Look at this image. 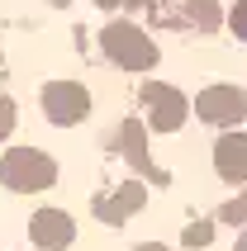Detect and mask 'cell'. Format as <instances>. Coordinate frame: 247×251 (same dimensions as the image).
<instances>
[{
	"label": "cell",
	"instance_id": "cell-1",
	"mask_svg": "<svg viewBox=\"0 0 247 251\" xmlns=\"http://www.w3.org/2000/svg\"><path fill=\"white\" fill-rule=\"evenodd\" d=\"M100 48H105V57H110L114 67H124V71H152L157 67V43H152L138 24H128V19L105 24Z\"/></svg>",
	"mask_w": 247,
	"mask_h": 251
},
{
	"label": "cell",
	"instance_id": "cell-2",
	"mask_svg": "<svg viewBox=\"0 0 247 251\" xmlns=\"http://www.w3.org/2000/svg\"><path fill=\"white\" fill-rule=\"evenodd\" d=\"M0 180L10 185L14 195H38L57 180V161L38 147H10L0 156Z\"/></svg>",
	"mask_w": 247,
	"mask_h": 251
},
{
	"label": "cell",
	"instance_id": "cell-3",
	"mask_svg": "<svg viewBox=\"0 0 247 251\" xmlns=\"http://www.w3.org/2000/svg\"><path fill=\"white\" fill-rule=\"evenodd\" d=\"M38 104L48 114V124L71 128V124H81L86 114H91V90L81 81H48L38 90Z\"/></svg>",
	"mask_w": 247,
	"mask_h": 251
},
{
	"label": "cell",
	"instance_id": "cell-4",
	"mask_svg": "<svg viewBox=\"0 0 247 251\" xmlns=\"http://www.w3.org/2000/svg\"><path fill=\"white\" fill-rule=\"evenodd\" d=\"M190 109L200 114L205 124H214V128H233L238 119L247 114V95H243V85L214 81V85H205V90L190 100Z\"/></svg>",
	"mask_w": 247,
	"mask_h": 251
},
{
	"label": "cell",
	"instance_id": "cell-5",
	"mask_svg": "<svg viewBox=\"0 0 247 251\" xmlns=\"http://www.w3.org/2000/svg\"><path fill=\"white\" fill-rule=\"evenodd\" d=\"M143 109H148V128H157V133H176V128L190 119V100L181 95L176 85L148 81V85H143Z\"/></svg>",
	"mask_w": 247,
	"mask_h": 251
},
{
	"label": "cell",
	"instance_id": "cell-6",
	"mask_svg": "<svg viewBox=\"0 0 247 251\" xmlns=\"http://www.w3.org/2000/svg\"><path fill=\"white\" fill-rule=\"evenodd\" d=\"M29 237L43 251H67L71 242H76V218H71L67 209H38L29 218Z\"/></svg>",
	"mask_w": 247,
	"mask_h": 251
},
{
	"label": "cell",
	"instance_id": "cell-7",
	"mask_svg": "<svg viewBox=\"0 0 247 251\" xmlns=\"http://www.w3.org/2000/svg\"><path fill=\"white\" fill-rule=\"evenodd\" d=\"M143 204H148V190H143L138 180H128V185H119V190H110V195L95 199V218L110 223V227H119L124 218H133Z\"/></svg>",
	"mask_w": 247,
	"mask_h": 251
},
{
	"label": "cell",
	"instance_id": "cell-8",
	"mask_svg": "<svg viewBox=\"0 0 247 251\" xmlns=\"http://www.w3.org/2000/svg\"><path fill=\"white\" fill-rule=\"evenodd\" d=\"M214 171L228 185H247V133H223L214 142Z\"/></svg>",
	"mask_w": 247,
	"mask_h": 251
},
{
	"label": "cell",
	"instance_id": "cell-9",
	"mask_svg": "<svg viewBox=\"0 0 247 251\" xmlns=\"http://www.w3.org/2000/svg\"><path fill=\"white\" fill-rule=\"evenodd\" d=\"M114 142H119V152L128 156V166H138L148 180H162V185H166V171H157V166L148 161V142H143V124H138V119H124L119 133H114Z\"/></svg>",
	"mask_w": 247,
	"mask_h": 251
},
{
	"label": "cell",
	"instance_id": "cell-10",
	"mask_svg": "<svg viewBox=\"0 0 247 251\" xmlns=\"http://www.w3.org/2000/svg\"><path fill=\"white\" fill-rule=\"evenodd\" d=\"M176 5H181V19L200 24L205 33H214V28H219V0H176Z\"/></svg>",
	"mask_w": 247,
	"mask_h": 251
},
{
	"label": "cell",
	"instance_id": "cell-11",
	"mask_svg": "<svg viewBox=\"0 0 247 251\" xmlns=\"http://www.w3.org/2000/svg\"><path fill=\"white\" fill-rule=\"evenodd\" d=\"M219 218H223V223L247 227V185H243V195H233V199H228V204L219 209Z\"/></svg>",
	"mask_w": 247,
	"mask_h": 251
},
{
	"label": "cell",
	"instance_id": "cell-12",
	"mask_svg": "<svg viewBox=\"0 0 247 251\" xmlns=\"http://www.w3.org/2000/svg\"><path fill=\"white\" fill-rule=\"evenodd\" d=\"M181 242H185V247H209V242H214V223H190Z\"/></svg>",
	"mask_w": 247,
	"mask_h": 251
},
{
	"label": "cell",
	"instance_id": "cell-13",
	"mask_svg": "<svg viewBox=\"0 0 247 251\" xmlns=\"http://www.w3.org/2000/svg\"><path fill=\"white\" fill-rule=\"evenodd\" d=\"M228 28H233L238 38H243V43H247V0H238L233 10H228Z\"/></svg>",
	"mask_w": 247,
	"mask_h": 251
},
{
	"label": "cell",
	"instance_id": "cell-14",
	"mask_svg": "<svg viewBox=\"0 0 247 251\" xmlns=\"http://www.w3.org/2000/svg\"><path fill=\"white\" fill-rule=\"evenodd\" d=\"M14 119H19L14 100H0V138H10V133H14Z\"/></svg>",
	"mask_w": 247,
	"mask_h": 251
},
{
	"label": "cell",
	"instance_id": "cell-15",
	"mask_svg": "<svg viewBox=\"0 0 247 251\" xmlns=\"http://www.w3.org/2000/svg\"><path fill=\"white\" fill-rule=\"evenodd\" d=\"M91 5H100V10H119L124 0H91Z\"/></svg>",
	"mask_w": 247,
	"mask_h": 251
},
{
	"label": "cell",
	"instance_id": "cell-16",
	"mask_svg": "<svg viewBox=\"0 0 247 251\" xmlns=\"http://www.w3.org/2000/svg\"><path fill=\"white\" fill-rule=\"evenodd\" d=\"M233 251H247V227L238 232V247H233Z\"/></svg>",
	"mask_w": 247,
	"mask_h": 251
},
{
	"label": "cell",
	"instance_id": "cell-17",
	"mask_svg": "<svg viewBox=\"0 0 247 251\" xmlns=\"http://www.w3.org/2000/svg\"><path fill=\"white\" fill-rule=\"evenodd\" d=\"M133 251H166V247H157V242H143V247H133Z\"/></svg>",
	"mask_w": 247,
	"mask_h": 251
}]
</instances>
